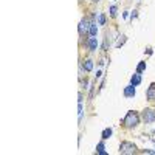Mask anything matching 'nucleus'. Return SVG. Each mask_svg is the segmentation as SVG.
Wrapping results in <instances>:
<instances>
[{
  "label": "nucleus",
  "instance_id": "nucleus-1",
  "mask_svg": "<svg viewBox=\"0 0 155 155\" xmlns=\"http://www.w3.org/2000/svg\"><path fill=\"white\" fill-rule=\"evenodd\" d=\"M138 123H140V116H138V113H136L135 110L127 112L124 121H123V124L126 127H129V129H132V127H135V126H138Z\"/></svg>",
  "mask_w": 155,
  "mask_h": 155
},
{
  "label": "nucleus",
  "instance_id": "nucleus-2",
  "mask_svg": "<svg viewBox=\"0 0 155 155\" xmlns=\"http://www.w3.org/2000/svg\"><path fill=\"white\" fill-rule=\"evenodd\" d=\"M136 152V146L130 141H123L120 144V154L123 155H133Z\"/></svg>",
  "mask_w": 155,
  "mask_h": 155
},
{
  "label": "nucleus",
  "instance_id": "nucleus-3",
  "mask_svg": "<svg viewBox=\"0 0 155 155\" xmlns=\"http://www.w3.org/2000/svg\"><path fill=\"white\" fill-rule=\"evenodd\" d=\"M90 25H92V22L84 17V19L79 22V34H85L87 31H90Z\"/></svg>",
  "mask_w": 155,
  "mask_h": 155
},
{
  "label": "nucleus",
  "instance_id": "nucleus-4",
  "mask_svg": "<svg viewBox=\"0 0 155 155\" xmlns=\"http://www.w3.org/2000/svg\"><path fill=\"white\" fill-rule=\"evenodd\" d=\"M143 118L146 123H154L155 121V110L154 109H146L143 112Z\"/></svg>",
  "mask_w": 155,
  "mask_h": 155
},
{
  "label": "nucleus",
  "instance_id": "nucleus-5",
  "mask_svg": "<svg viewBox=\"0 0 155 155\" xmlns=\"http://www.w3.org/2000/svg\"><path fill=\"white\" fill-rule=\"evenodd\" d=\"M124 96L126 98H133L135 96V85H127L126 88H124Z\"/></svg>",
  "mask_w": 155,
  "mask_h": 155
},
{
  "label": "nucleus",
  "instance_id": "nucleus-6",
  "mask_svg": "<svg viewBox=\"0 0 155 155\" xmlns=\"http://www.w3.org/2000/svg\"><path fill=\"white\" fill-rule=\"evenodd\" d=\"M130 84L135 85V87L141 84V73H135V75L130 78Z\"/></svg>",
  "mask_w": 155,
  "mask_h": 155
},
{
  "label": "nucleus",
  "instance_id": "nucleus-7",
  "mask_svg": "<svg viewBox=\"0 0 155 155\" xmlns=\"http://www.w3.org/2000/svg\"><path fill=\"white\" fill-rule=\"evenodd\" d=\"M88 48H90V51H96V48H98V40L93 36L88 39Z\"/></svg>",
  "mask_w": 155,
  "mask_h": 155
},
{
  "label": "nucleus",
  "instance_id": "nucleus-8",
  "mask_svg": "<svg viewBox=\"0 0 155 155\" xmlns=\"http://www.w3.org/2000/svg\"><path fill=\"white\" fill-rule=\"evenodd\" d=\"M148 99L149 101H155V82L151 84V87L148 90Z\"/></svg>",
  "mask_w": 155,
  "mask_h": 155
},
{
  "label": "nucleus",
  "instance_id": "nucleus-9",
  "mask_svg": "<svg viewBox=\"0 0 155 155\" xmlns=\"http://www.w3.org/2000/svg\"><path fill=\"white\" fill-rule=\"evenodd\" d=\"M84 70H85V71H92V70H93V61H92V59L84 61Z\"/></svg>",
  "mask_w": 155,
  "mask_h": 155
},
{
  "label": "nucleus",
  "instance_id": "nucleus-10",
  "mask_svg": "<svg viewBox=\"0 0 155 155\" xmlns=\"http://www.w3.org/2000/svg\"><path fill=\"white\" fill-rule=\"evenodd\" d=\"M98 34V26L95 22H92V25H90V36H93V37H96Z\"/></svg>",
  "mask_w": 155,
  "mask_h": 155
},
{
  "label": "nucleus",
  "instance_id": "nucleus-11",
  "mask_svg": "<svg viewBox=\"0 0 155 155\" xmlns=\"http://www.w3.org/2000/svg\"><path fill=\"white\" fill-rule=\"evenodd\" d=\"M96 149H98V154L99 155H106V148H104V143H99L96 146Z\"/></svg>",
  "mask_w": 155,
  "mask_h": 155
},
{
  "label": "nucleus",
  "instance_id": "nucleus-12",
  "mask_svg": "<svg viewBox=\"0 0 155 155\" xmlns=\"http://www.w3.org/2000/svg\"><path fill=\"white\" fill-rule=\"evenodd\" d=\"M110 135H112V129H104L103 130V140L110 138Z\"/></svg>",
  "mask_w": 155,
  "mask_h": 155
},
{
  "label": "nucleus",
  "instance_id": "nucleus-13",
  "mask_svg": "<svg viewBox=\"0 0 155 155\" xmlns=\"http://www.w3.org/2000/svg\"><path fill=\"white\" fill-rule=\"evenodd\" d=\"M146 70V62H140L138 67H136V73H143Z\"/></svg>",
  "mask_w": 155,
  "mask_h": 155
},
{
  "label": "nucleus",
  "instance_id": "nucleus-14",
  "mask_svg": "<svg viewBox=\"0 0 155 155\" xmlns=\"http://www.w3.org/2000/svg\"><path fill=\"white\" fill-rule=\"evenodd\" d=\"M124 42H126V36H121V37L118 39V42H116L115 45H116V47H121V45H123Z\"/></svg>",
  "mask_w": 155,
  "mask_h": 155
},
{
  "label": "nucleus",
  "instance_id": "nucleus-15",
  "mask_svg": "<svg viewBox=\"0 0 155 155\" xmlns=\"http://www.w3.org/2000/svg\"><path fill=\"white\" fill-rule=\"evenodd\" d=\"M98 20H99V25H104V23H106V16H104V14H99Z\"/></svg>",
  "mask_w": 155,
  "mask_h": 155
},
{
  "label": "nucleus",
  "instance_id": "nucleus-16",
  "mask_svg": "<svg viewBox=\"0 0 155 155\" xmlns=\"http://www.w3.org/2000/svg\"><path fill=\"white\" fill-rule=\"evenodd\" d=\"M110 16H116V6H110Z\"/></svg>",
  "mask_w": 155,
  "mask_h": 155
}]
</instances>
